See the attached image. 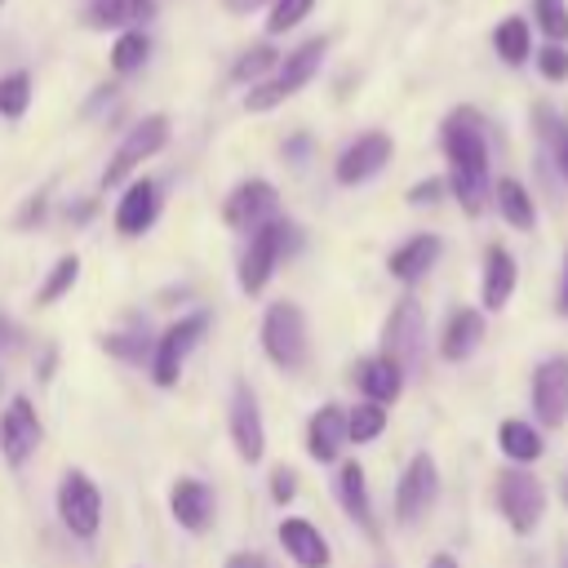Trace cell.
<instances>
[{
	"mask_svg": "<svg viewBox=\"0 0 568 568\" xmlns=\"http://www.w3.org/2000/svg\"><path fill=\"white\" fill-rule=\"evenodd\" d=\"M444 155H448V186L457 195V204L475 217L488 200V142H484V124L470 106H457L444 129H439Z\"/></svg>",
	"mask_w": 568,
	"mask_h": 568,
	"instance_id": "6da1fadb",
	"label": "cell"
},
{
	"mask_svg": "<svg viewBox=\"0 0 568 568\" xmlns=\"http://www.w3.org/2000/svg\"><path fill=\"white\" fill-rule=\"evenodd\" d=\"M324 49H328V40H324V36H315V40L297 44L293 53H284V58H280V67H275V75L248 89L244 106H248V111H271V106H280L284 98H293L297 89H306V84L315 80L320 62H324Z\"/></svg>",
	"mask_w": 568,
	"mask_h": 568,
	"instance_id": "7a4b0ae2",
	"label": "cell"
},
{
	"mask_svg": "<svg viewBox=\"0 0 568 568\" xmlns=\"http://www.w3.org/2000/svg\"><path fill=\"white\" fill-rule=\"evenodd\" d=\"M262 351L275 368L297 373L306 364V315L297 302H271L262 315Z\"/></svg>",
	"mask_w": 568,
	"mask_h": 568,
	"instance_id": "3957f363",
	"label": "cell"
},
{
	"mask_svg": "<svg viewBox=\"0 0 568 568\" xmlns=\"http://www.w3.org/2000/svg\"><path fill=\"white\" fill-rule=\"evenodd\" d=\"M204 328H209V315L195 311V315H182L178 324H169V328L155 337V355H151V382H155V386H178L182 364H186V355L200 346Z\"/></svg>",
	"mask_w": 568,
	"mask_h": 568,
	"instance_id": "277c9868",
	"label": "cell"
},
{
	"mask_svg": "<svg viewBox=\"0 0 568 568\" xmlns=\"http://www.w3.org/2000/svg\"><path fill=\"white\" fill-rule=\"evenodd\" d=\"M497 506H501V515L515 532H532L546 515V488H541L537 475L510 466V470L497 475Z\"/></svg>",
	"mask_w": 568,
	"mask_h": 568,
	"instance_id": "5b68a950",
	"label": "cell"
},
{
	"mask_svg": "<svg viewBox=\"0 0 568 568\" xmlns=\"http://www.w3.org/2000/svg\"><path fill=\"white\" fill-rule=\"evenodd\" d=\"M288 222H280V217H271L266 226H257L253 235H248V248H244V257H240V288L244 293H262L266 284H271V275H275V266H280V257H284V244H288Z\"/></svg>",
	"mask_w": 568,
	"mask_h": 568,
	"instance_id": "8992f818",
	"label": "cell"
},
{
	"mask_svg": "<svg viewBox=\"0 0 568 568\" xmlns=\"http://www.w3.org/2000/svg\"><path fill=\"white\" fill-rule=\"evenodd\" d=\"M422 337H426V315H422L417 297H399L382 324V355L408 373L422 364Z\"/></svg>",
	"mask_w": 568,
	"mask_h": 568,
	"instance_id": "52a82bcc",
	"label": "cell"
},
{
	"mask_svg": "<svg viewBox=\"0 0 568 568\" xmlns=\"http://www.w3.org/2000/svg\"><path fill=\"white\" fill-rule=\"evenodd\" d=\"M164 142H169V120H164V115H146V120H138V124L124 133V142L115 146L111 164L102 169V186H120L142 160H151L155 151H164Z\"/></svg>",
	"mask_w": 568,
	"mask_h": 568,
	"instance_id": "ba28073f",
	"label": "cell"
},
{
	"mask_svg": "<svg viewBox=\"0 0 568 568\" xmlns=\"http://www.w3.org/2000/svg\"><path fill=\"white\" fill-rule=\"evenodd\" d=\"M58 515L71 537H93L102 528V493L84 470H67L58 484Z\"/></svg>",
	"mask_w": 568,
	"mask_h": 568,
	"instance_id": "9c48e42d",
	"label": "cell"
},
{
	"mask_svg": "<svg viewBox=\"0 0 568 568\" xmlns=\"http://www.w3.org/2000/svg\"><path fill=\"white\" fill-rule=\"evenodd\" d=\"M439 497V470L430 453H413V462L404 466L399 484H395V519L399 524H417Z\"/></svg>",
	"mask_w": 568,
	"mask_h": 568,
	"instance_id": "30bf717a",
	"label": "cell"
},
{
	"mask_svg": "<svg viewBox=\"0 0 568 568\" xmlns=\"http://www.w3.org/2000/svg\"><path fill=\"white\" fill-rule=\"evenodd\" d=\"M40 417H36V404L27 399V395H13L9 404H4V413H0V453H4V462L18 470V466H27L31 457H36V448H40Z\"/></svg>",
	"mask_w": 568,
	"mask_h": 568,
	"instance_id": "8fae6325",
	"label": "cell"
},
{
	"mask_svg": "<svg viewBox=\"0 0 568 568\" xmlns=\"http://www.w3.org/2000/svg\"><path fill=\"white\" fill-rule=\"evenodd\" d=\"M275 209H280L275 186H271L266 178H248V182H240V186L226 195L222 217H226L231 231H257V226H266V222L275 217Z\"/></svg>",
	"mask_w": 568,
	"mask_h": 568,
	"instance_id": "7c38bea8",
	"label": "cell"
},
{
	"mask_svg": "<svg viewBox=\"0 0 568 568\" xmlns=\"http://www.w3.org/2000/svg\"><path fill=\"white\" fill-rule=\"evenodd\" d=\"M532 408L541 426H564L568 422V355H550L532 373Z\"/></svg>",
	"mask_w": 568,
	"mask_h": 568,
	"instance_id": "4fadbf2b",
	"label": "cell"
},
{
	"mask_svg": "<svg viewBox=\"0 0 568 568\" xmlns=\"http://www.w3.org/2000/svg\"><path fill=\"white\" fill-rule=\"evenodd\" d=\"M390 138L386 133H359L342 155H337V164H333V178L342 182V186H359V182H368L373 173H382L386 169V160H390Z\"/></svg>",
	"mask_w": 568,
	"mask_h": 568,
	"instance_id": "5bb4252c",
	"label": "cell"
},
{
	"mask_svg": "<svg viewBox=\"0 0 568 568\" xmlns=\"http://www.w3.org/2000/svg\"><path fill=\"white\" fill-rule=\"evenodd\" d=\"M231 444H235L240 462H248V466L262 462V453H266V426H262L248 382H235V395H231Z\"/></svg>",
	"mask_w": 568,
	"mask_h": 568,
	"instance_id": "9a60e30c",
	"label": "cell"
},
{
	"mask_svg": "<svg viewBox=\"0 0 568 568\" xmlns=\"http://www.w3.org/2000/svg\"><path fill=\"white\" fill-rule=\"evenodd\" d=\"M169 510H173V519H178L186 532H204V528L213 524V493H209V484L195 479V475L173 479V488H169Z\"/></svg>",
	"mask_w": 568,
	"mask_h": 568,
	"instance_id": "2e32d148",
	"label": "cell"
},
{
	"mask_svg": "<svg viewBox=\"0 0 568 568\" xmlns=\"http://www.w3.org/2000/svg\"><path fill=\"white\" fill-rule=\"evenodd\" d=\"M342 444H346V408L342 404H320L315 417L306 422V453H311V462H320V466L337 462Z\"/></svg>",
	"mask_w": 568,
	"mask_h": 568,
	"instance_id": "e0dca14e",
	"label": "cell"
},
{
	"mask_svg": "<svg viewBox=\"0 0 568 568\" xmlns=\"http://www.w3.org/2000/svg\"><path fill=\"white\" fill-rule=\"evenodd\" d=\"M160 213V186L151 178H138L124 186L120 204H115V231L120 235H142Z\"/></svg>",
	"mask_w": 568,
	"mask_h": 568,
	"instance_id": "ac0fdd59",
	"label": "cell"
},
{
	"mask_svg": "<svg viewBox=\"0 0 568 568\" xmlns=\"http://www.w3.org/2000/svg\"><path fill=\"white\" fill-rule=\"evenodd\" d=\"M280 546L288 550V559L297 564V568H328V541H324V532L311 524V519H284L280 524Z\"/></svg>",
	"mask_w": 568,
	"mask_h": 568,
	"instance_id": "d6986e66",
	"label": "cell"
},
{
	"mask_svg": "<svg viewBox=\"0 0 568 568\" xmlns=\"http://www.w3.org/2000/svg\"><path fill=\"white\" fill-rule=\"evenodd\" d=\"M333 488H337V501H342V510L368 532V537H377V524H373V501H368V484H364V466L359 462H342L337 466V479H333Z\"/></svg>",
	"mask_w": 568,
	"mask_h": 568,
	"instance_id": "ffe728a7",
	"label": "cell"
},
{
	"mask_svg": "<svg viewBox=\"0 0 568 568\" xmlns=\"http://www.w3.org/2000/svg\"><path fill=\"white\" fill-rule=\"evenodd\" d=\"M435 262H439V240H435V235H413V240H404V244L386 257V271H390L399 284H417Z\"/></svg>",
	"mask_w": 568,
	"mask_h": 568,
	"instance_id": "44dd1931",
	"label": "cell"
},
{
	"mask_svg": "<svg viewBox=\"0 0 568 568\" xmlns=\"http://www.w3.org/2000/svg\"><path fill=\"white\" fill-rule=\"evenodd\" d=\"M355 382L373 404H395L399 390H404V368L395 359H386V355H373V359H364L355 368Z\"/></svg>",
	"mask_w": 568,
	"mask_h": 568,
	"instance_id": "7402d4cb",
	"label": "cell"
},
{
	"mask_svg": "<svg viewBox=\"0 0 568 568\" xmlns=\"http://www.w3.org/2000/svg\"><path fill=\"white\" fill-rule=\"evenodd\" d=\"M515 280H519L515 257L501 244H488V253H484V306L488 311H501L506 297L515 293Z\"/></svg>",
	"mask_w": 568,
	"mask_h": 568,
	"instance_id": "603a6c76",
	"label": "cell"
},
{
	"mask_svg": "<svg viewBox=\"0 0 568 568\" xmlns=\"http://www.w3.org/2000/svg\"><path fill=\"white\" fill-rule=\"evenodd\" d=\"M479 337H484V315H479V311H470V306H462V311H453V315H448V324H444L439 355L457 364V359H466V355L479 346Z\"/></svg>",
	"mask_w": 568,
	"mask_h": 568,
	"instance_id": "cb8c5ba5",
	"label": "cell"
},
{
	"mask_svg": "<svg viewBox=\"0 0 568 568\" xmlns=\"http://www.w3.org/2000/svg\"><path fill=\"white\" fill-rule=\"evenodd\" d=\"M151 13H155V0H89L84 9L89 27H120V31L142 27Z\"/></svg>",
	"mask_w": 568,
	"mask_h": 568,
	"instance_id": "d4e9b609",
	"label": "cell"
},
{
	"mask_svg": "<svg viewBox=\"0 0 568 568\" xmlns=\"http://www.w3.org/2000/svg\"><path fill=\"white\" fill-rule=\"evenodd\" d=\"M493 200H497V213H501L515 231H532V226H537V209H532V195L524 191V182L501 178V182L493 186Z\"/></svg>",
	"mask_w": 568,
	"mask_h": 568,
	"instance_id": "484cf974",
	"label": "cell"
},
{
	"mask_svg": "<svg viewBox=\"0 0 568 568\" xmlns=\"http://www.w3.org/2000/svg\"><path fill=\"white\" fill-rule=\"evenodd\" d=\"M497 444H501V453L510 457V462H537L541 457V430L537 426H528V422H519V417H506L501 426H497Z\"/></svg>",
	"mask_w": 568,
	"mask_h": 568,
	"instance_id": "4316f807",
	"label": "cell"
},
{
	"mask_svg": "<svg viewBox=\"0 0 568 568\" xmlns=\"http://www.w3.org/2000/svg\"><path fill=\"white\" fill-rule=\"evenodd\" d=\"M493 49H497V58H501V62H510V67L528 62V53H532V36H528V22H524L519 13L501 18V22H497V31H493Z\"/></svg>",
	"mask_w": 568,
	"mask_h": 568,
	"instance_id": "83f0119b",
	"label": "cell"
},
{
	"mask_svg": "<svg viewBox=\"0 0 568 568\" xmlns=\"http://www.w3.org/2000/svg\"><path fill=\"white\" fill-rule=\"evenodd\" d=\"M75 280H80V257H75V253H62V257L49 266L44 284L36 288V302H40V306H53L58 297H67V293L75 288Z\"/></svg>",
	"mask_w": 568,
	"mask_h": 568,
	"instance_id": "f1b7e54d",
	"label": "cell"
},
{
	"mask_svg": "<svg viewBox=\"0 0 568 568\" xmlns=\"http://www.w3.org/2000/svg\"><path fill=\"white\" fill-rule=\"evenodd\" d=\"M382 430H386V408H382V404L364 399V404L346 408V439H355V444H373Z\"/></svg>",
	"mask_w": 568,
	"mask_h": 568,
	"instance_id": "f546056e",
	"label": "cell"
},
{
	"mask_svg": "<svg viewBox=\"0 0 568 568\" xmlns=\"http://www.w3.org/2000/svg\"><path fill=\"white\" fill-rule=\"evenodd\" d=\"M146 53H151V44H146L142 27L120 31L115 44H111V71H115V75H129V71H138V67L146 62Z\"/></svg>",
	"mask_w": 568,
	"mask_h": 568,
	"instance_id": "4dcf8cb0",
	"label": "cell"
},
{
	"mask_svg": "<svg viewBox=\"0 0 568 568\" xmlns=\"http://www.w3.org/2000/svg\"><path fill=\"white\" fill-rule=\"evenodd\" d=\"M27 106H31V75L27 71L0 75V115L4 120H18Z\"/></svg>",
	"mask_w": 568,
	"mask_h": 568,
	"instance_id": "1f68e13d",
	"label": "cell"
},
{
	"mask_svg": "<svg viewBox=\"0 0 568 568\" xmlns=\"http://www.w3.org/2000/svg\"><path fill=\"white\" fill-rule=\"evenodd\" d=\"M532 18H537V27L546 31L550 44L568 40V0H532Z\"/></svg>",
	"mask_w": 568,
	"mask_h": 568,
	"instance_id": "d6a6232c",
	"label": "cell"
},
{
	"mask_svg": "<svg viewBox=\"0 0 568 568\" xmlns=\"http://www.w3.org/2000/svg\"><path fill=\"white\" fill-rule=\"evenodd\" d=\"M311 4H315V0H275V4H271V18H266V31H271V36H284L288 27H297V22L311 13Z\"/></svg>",
	"mask_w": 568,
	"mask_h": 568,
	"instance_id": "836d02e7",
	"label": "cell"
},
{
	"mask_svg": "<svg viewBox=\"0 0 568 568\" xmlns=\"http://www.w3.org/2000/svg\"><path fill=\"white\" fill-rule=\"evenodd\" d=\"M271 67H280V53H275L271 44H257V49H248V53L235 62V80H262Z\"/></svg>",
	"mask_w": 568,
	"mask_h": 568,
	"instance_id": "e575fe53",
	"label": "cell"
},
{
	"mask_svg": "<svg viewBox=\"0 0 568 568\" xmlns=\"http://www.w3.org/2000/svg\"><path fill=\"white\" fill-rule=\"evenodd\" d=\"M102 346H106L111 355H120V359H133V364H142V359H146V337H138V333L102 337Z\"/></svg>",
	"mask_w": 568,
	"mask_h": 568,
	"instance_id": "d590c367",
	"label": "cell"
},
{
	"mask_svg": "<svg viewBox=\"0 0 568 568\" xmlns=\"http://www.w3.org/2000/svg\"><path fill=\"white\" fill-rule=\"evenodd\" d=\"M537 71H541L546 80H564V75H568V49L546 40V49L537 53Z\"/></svg>",
	"mask_w": 568,
	"mask_h": 568,
	"instance_id": "8d00e7d4",
	"label": "cell"
},
{
	"mask_svg": "<svg viewBox=\"0 0 568 568\" xmlns=\"http://www.w3.org/2000/svg\"><path fill=\"white\" fill-rule=\"evenodd\" d=\"M293 493H297V475L288 466H275L271 470V497L284 506V501H293Z\"/></svg>",
	"mask_w": 568,
	"mask_h": 568,
	"instance_id": "74e56055",
	"label": "cell"
},
{
	"mask_svg": "<svg viewBox=\"0 0 568 568\" xmlns=\"http://www.w3.org/2000/svg\"><path fill=\"white\" fill-rule=\"evenodd\" d=\"M435 191H439V182H422V186H413V191H408V200H413V204H430V200H435Z\"/></svg>",
	"mask_w": 568,
	"mask_h": 568,
	"instance_id": "f35d334b",
	"label": "cell"
},
{
	"mask_svg": "<svg viewBox=\"0 0 568 568\" xmlns=\"http://www.w3.org/2000/svg\"><path fill=\"white\" fill-rule=\"evenodd\" d=\"M559 315H568V248H564V275H559V297H555Z\"/></svg>",
	"mask_w": 568,
	"mask_h": 568,
	"instance_id": "ab89813d",
	"label": "cell"
},
{
	"mask_svg": "<svg viewBox=\"0 0 568 568\" xmlns=\"http://www.w3.org/2000/svg\"><path fill=\"white\" fill-rule=\"evenodd\" d=\"M226 568H266V559L262 555H235Z\"/></svg>",
	"mask_w": 568,
	"mask_h": 568,
	"instance_id": "60d3db41",
	"label": "cell"
},
{
	"mask_svg": "<svg viewBox=\"0 0 568 568\" xmlns=\"http://www.w3.org/2000/svg\"><path fill=\"white\" fill-rule=\"evenodd\" d=\"M222 4H226L231 13H253V9H257V4H266V0H222ZM271 4H275V0H271Z\"/></svg>",
	"mask_w": 568,
	"mask_h": 568,
	"instance_id": "b9f144b4",
	"label": "cell"
},
{
	"mask_svg": "<svg viewBox=\"0 0 568 568\" xmlns=\"http://www.w3.org/2000/svg\"><path fill=\"white\" fill-rule=\"evenodd\" d=\"M306 146H311V142H306V138H293V142H288V146H284V155H288V160H293V164H297V155H306Z\"/></svg>",
	"mask_w": 568,
	"mask_h": 568,
	"instance_id": "7bdbcfd3",
	"label": "cell"
},
{
	"mask_svg": "<svg viewBox=\"0 0 568 568\" xmlns=\"http://www.w3.org/2000/svg\"><path fill=\"white\" fill-rule=\"evenodd\" d=\"M559 173H564V182H568V133L559 138Z\"/></svg>",
	"mask_w": 568,
	"mask_h": 568,
	"instance_id": "ee69618b",
	"label": "cell"
},
{
	"mask_svg": "<svg viewBox=\"0 0 568 568\" xmlns=\"http://www.w3.org/2000/svg\"><path fill=\"white\" fill-rule=\"evenodd\" d=\"M430 568H457V559H453V555H435Z\"/></svg>",
	"mask_w": 568,
	"mask_h": 568,
	"instance_id": "f6af8a7d",
	"label": "cell"
},
{
	"mask_svg": "<svg viewBox=\"0 0 568 568\" xmlns=\"http://www.w3.org/2000/svg\"><path fill=\"white\" fill-rule=\"evenodd\" d=\"M0 342H18V337H13V324H9V320H0Z\"/></svg>",
	"mask_w": 568,
	"mask_h": 568,
	"instance_id": "bcb514c9",
	"label": "cell"
},
{
	"mask_svg": "<svg viewBox=\"0 0 568 568\" xmlns=\"http://www.w3.org/2000/svg\"><path fill=\"white\" fill-rule=\"evenodd\" d=\"M559 568H568V541L559 546Z\"/></svg>",
	"mask_w": 568,
	"mask_h": 568,
	"instance_id": "7dc6e473",
	"label": "cell"
},
{
	"mask_svg": "<svg viewBox=\"0 0 568 568\" xmlns=\"http://www.w3.org/2000/svg\"><path fill=\"white\" fill-rule=\"evenodd\" d=\"M564 501H568V470H564Z\"/></svg>",
	"mask_w": 568,
	"mask_h": 568,
	"instance_id": "c3c4849f",
	"label": "cell"
},
{
	"mask_svg": "<svg viewBox=\"0 0 568 568\" xmlns=\"http://www.w3.org/2000/svg\"><path fill=\"white\" fill-rule=\"evenodd\" d=\"M0 4H4V0H0Z\"/></svg>",
	"mask_w": 568,
	"mask_h": 568,
	"instance_id": "681fc988",
	"label": "cell"
}]
</instances>
